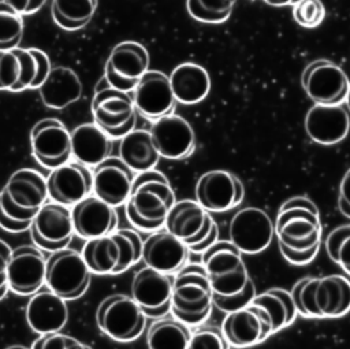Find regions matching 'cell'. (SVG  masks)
I'll use <instances>...</instances> for the list:
<instances>
[{"label": "cell", "instance_id": "obj_1", "mask_svg": "<svg viewBox=\"0 0 350 349\" xmlns=\"http://www.w3.org/2000/svg\"><path fill=\"white\" fill-rule=\"evenodd\" d=\"M175 204V193L168 178L157 170L137 172L131 193L126 201L129 222L142 231H157Z\"/></svg>", "mask_w": 350, "mask_h": 349}, {"label": "cell", "instance_id": "obj_2", "mask_svg": "<svg viewBox=\"0 0 350 349\" xmlns=\"http://www.w3.org/2000/svg\"><path fill=\"white\" fill-rule=\"evenodd\" d=\"M290 292L304 318L334 319L350 311V279L340 274L301 278Z\"/></svg>", "mask_w": 350, "mask_h": 349}, {"label": "cell", "instance_id": "obj_3", "mask_svg": "<svg viewBox=\"0 0 350 349\" xmlns=\"http://www.w3.org/2000/svg\"><path fill=\"white\" fill-rule=\"evenodd\" d=\"M213 307V289L202 263H186L175 275L171 313L189 326L204 323Z\"/></svg>", "mask_w": 350, "mask_h": 349}, {"label": "cell", "instance_id": "obj_4", "mask_svg": "<svg viewBox=\"0 0 350 349\" xmlns=\"http://www.w3.org/2000/svg\"><path fill=\"white\" fill-rule=\"evenodd\" d=\"M48 197L46 178L33 168H21L1 188L0 208L15 220L31 222Z\"/></svg>", "mask_w": 350, "mask_h": 349}, {"label": "cell", "instance_id": "obj_5", "mask_svg": "<svg viewBox=\"0 0 350 349\" xmlns=\"http://www.w3.org/2000/svg\"><path fill=\"white\" fill-rule=\"evenodd\" d=\"M242 255L230 240H217L202 253L201 263L215 294L232 296L246 287L252 278Z\"/></svg>", "mask_w": 350, "mask_h": 349}, {"label": "cell", "instance_id": "obj_6", "mask_svg": "<svg viewBox=\"0 0 350 349\" xmlns=\"http://www.w3.org/2000/svg\"><path fill=\"white\" fill-rule=\"evenodd\" d=\"M96 322L98 328L118 342L137 339L146 324V315L127 294H109L97 307Z\"/></svg>", "mask_w": 350, "mask_h": 349}, {"label": "cell", "instance_id": "obj_7", "mask_svg": "<svg viewBox=\"0 0 350 349\" xmlns=\"http://www.w3.org/2000/svg\"><path fill=\"white\" fill-rule=\"evenodd\" d=\"M273 223L278 246L294 252H305L321 246L323 226L317 212L301 207L278 209Z\"/></svg>", "mask_w": 350, "mask_h": 349}, {"label": "cell", "instance_id": "obj_8", "mask_svg": "<svg viewBox=\"0 0 350 349\" xmlns=\"http://www.w3.org/2000/svg\"><path fill=\"white\" fill-rule=\"evenodd\" d=\"M90 274L82 253L63 248L46 259L45 285L64 300H75L88 290Z\"/></svg>", "mask_w": 350, "mask_h": 349}, {"label": "cell", "instance_id": "obj_9", "mask_svg": "<svg viewBox=\"0 0 350 349\" xmlns=\"http://www.w3.org/2000/svg\"><path fill=\"white\" fill-rule=\"evenodd\" d=\"M94 122L112 138L120 140L135 127L137 108L129 92L107 85L92 100Z\"/></svg>", "mask_w": 350, "mask_h": 349}, {"label": "cell", "instance_id": "obj_10", "mask_svg": "<svg viewBox=\"0 0 350 349\" xmlns=\"http://www.w3.org/2000/svg\"><path fill=\"white\" fill-rule=\"evenodd\" d=\"M301 86L314 104H343L350 81L336 63L328 59H316L304 67Z\"/></svg>", "mask_w": 350, "mask_h": 349}, {"label": "cell", "instance_id": "obj_11", "mask_svg": "<svg viewBox=\"0 0 350 349\" xmlns=\"http://www.w3.org/2000/svg\"><path fill=\"white\" fill-rule=\"evenodd\" d=\"M228 235L242 253L257 255L271 245L275 237V223L262 208L245 207L232 215Z\"/></svg>", "mask_w": 350, "mask_h": 349}, {"label": "cell", "instance_id": "obj_12", "mask_svg": "<svg viewBox=\"0 0 350 349\" xmlns=\"http://www.w3.org/2000/svg\"><path fill=\"white\" fill-rule=\"evenodd\" d=\"M148 49L137 41H122L109 52L104 67V78L107 85L131 92L148 71Z\"/></svg>", "mask_w": 350, "mask_h": 349}, {"label": "cell", "instance_id": "obj_13", "mask_svg": "<svg viewBox=\"0 0 350 349\" xmlns=\"http://www.w3.org/2000/svg\"><path fill=\"white\" fill-rule=\"evenodd\" d=\"M29 230L33 242L42 250L67 248L75 233L71 209L57 201H46L33 218Z\"/></svg>", "mask_w": 350, "mask_h": 349}, {"label": "cell", "instance_id": "obj_14", "mask_svg": "<svg viewBox=\"0 0 350 349\" xmlns=\"http://www.w3.org/2000/svg\"><path fill=\"white\" fill-rule=\"evenodd\" d=\"M174 275L146 266L133 276L131 296L146 318L160 319L171 312Z\"/></svg>", "mask_w": 350, "mask_h": 349}, {"label": "cell", "instance_id": "obj_15", "mask_svg": "<svg viewBox=\"0 0 350 349\" xmlns=\"http://www.w3.org/2000/svg\"><path fill=\"white\" fill-rule=\"evenodd\" d=\"M221 330L230 348H249L272 335V323L264 308L250 302L237 311L227 312L221 322Z\"/></svg>", "mask_w": 350, "mask_h": 349}, {"label": "cell", "instance_id": "obj_16", "mask_svg": "<svg viewBox=\"0 0 350 349\" xmlns=\"http://www.w3.org/2000/svg\"><path fill=\"white\" fill-rule=\"evenodd\" d=\"M30 144L34 159L46 168H55L72 156L71 131L56 118L38 120L30 131Z\"/></svg>", "mask_w": 350, "mask_h": 349}, {"label": "cell", "instance_id": "obj_17", "mask_svg": "<svg viewBox=\"0 0 350 349\" xmlns=\"http://www.w3.org/2000/svg\"><path fill=\"white\" fill-rule=\"evenodd\" d=\"M196 200L209 212H226L238 207L245 197L243 182L226 170L204 172L196 183Z\"/></svg>", "mask_w": 350, "mask_h": 349}, {"label": "cell", "instance_id": "obj_18", "mask_svg": "<svg viewBox=\"0 0 350 349\" xmlns=\"http://www.w3.org/2000/svg\"><path fill=\"white\" fill-rule=\"evenodd\" d=\"M306 135L320 145H336L350 131V114L343 104H313L305 114Z\"/></svg>", "mask_w": 350, "mask_h": 349}, {"label": "cell", "instance_id": "obj_19", "mask_svg": "<svg viewBox=\"0 0 350 349\" xmlns=\"http://www.w3.org/2000/svg\"><path fill=\"white\" fill-rule=\"evenodd\" d=\"M49 198L72 207L93 192V172L89 166L75 160L52 168L46 177Z\"/></svg>", "mask_w": 350, "mask_h": 349}, {"label": "cell", "instance_id": "obj_20", "mask_svg": "<svg viewBox=\"0 0 350 349\" xmlns=\"http://www.w3.org/2000/svg\"><path fill=\"white\" fill-rule=\"evenodd\" d=\"M46 259L37 246L22 245L12 249L7 267L10 289L19 296H31L45 285Z\"/></svg>", "mask_w": 350, "mask_h": 349}, {"label": "cell", "instance_id": "obj_21", "mask_svg": "<svg viewBox=\"0 0 350 349\" xmlns=\"http://www.w3.org/2000/svg\"><path fill=\"white\" fill-rule=\"evenodd\" d=\"M149 130L160 156L165 159L182 160L196 149L194 129L180 115H164L156 119Z\"/></svg>", "mask_w": 350, "mask_h": 349}, {"label": "cell", "instance_id": "obj_22", "mask_svg": "<svg viewBox=\"0 0 350 349\" xmlns=\"http://www.w3.org/2000/svg\"><path fill=\"white\" fill-rule=\"evenodd\" d=\"M133 100L137 111L150 120L172 114L175 94L170 77L157 70H148L133 90Z\"/></svg>", "mask_w": 350, "mask_h": 349}, {"label": "cell", "instance_id": "obj_23", "mask_svg": "<svg viewBox=\"0 0 350 349\" xmlns=\"http://www.w3.org/2000/svg\"><path fill=\"white\" fill-rule=\"evenodd\" d=\"M213 220L197 200L175 201L165 218V229L182 240L187 246L201 242L212 230Z\"/></svg>", "mask_w": 350, "mask_h": 349}, {"label": "cell", "instance_id": "obj_24", "mask_svg": "<svg viewBox=\"0 0 350 349\" xmlns=\"http://www.w3.org/2000/svg\"><path fill=\"white\" fill-rule=\"evenodd\" d=\"M134 178V171L120 157L109 156L94 167L93 193L116 208L127 201Z\"/></svg>", "mask_w": 350, "mask_h": 349}, {"label": "cell", "instance_id": "obj_25", "mask_svg": "<svg viewBox=\"0 0 350 349\" xmlns=\"http://www.w3.org/2000/svg\"><path fill=\"white\" fill-rule=\"evenodd\" d=\"M71 216L75 233L85 240L101 237L116 230L118 214L115 207L96 194H89L72 205Z\"/></svg>", "mask_w": 350, "mask_h": 349}, {"label": "cell", "instance_id": "obj_26", "mask_svg": "<svg viewBox=\"0 0 350 349\" xmlns=\"http://www.w3.org/2000/svg\"><path fill=\"white\" fill-rule=\"evenodd\" d=\"M189 253V246L167 229L153 231L144 240V263L161 272L176 274L187 263Z\"/></svg>", "mask_w": 350, "mask_h": 349}, {"label": "cell", "instance_id": "obj_27", "mask_svg": "<svg viewBox=\"0 0 350 349\" xmlns=\"http://www.w3.org/2000/svg\"><path fill=\"white\" fill-rule=\"evenodd\" d=\"M25 313L27 324L38 334L60 331L68 320L66 300L49 287L40 289L30 296Z\"/></svg>", "mask_w": 350, "mask_h": 349}, {"label": "cell", "instance_id": "obj_28", "mask_svg": "<svg viewBox=\"0 0 350 349\" xmlns=\"http://www.w3.org/2000/svg\"><path fill=\"white\" fill-rule=\"evenodd\" d=\"M71 149L75 160L96 167L109 157L112 138L96 122L82 123L71 131Z\"/></svg>", "mask_w": 350, "mask_h": 349}, {"label": "cell", "instance_id": "obj_29", "mask_svg": "<svg viewBox=\"0 0 350 349\" xmlns=\"http://www.w3.org/2000/svg\"><path fill=\"white\" fill-rule=\"evenodd\" d=\"M170 82L176 101L182 104H197L202 101L211 90V77L208 71L193 62L178 64L170 74Z\"/></svg>", "mask_w": 350, "mask_h": 349}, {"label": "cell", "instance_id": "obj_30", "mask_svg": "<svg viewBox=\"0 0 350 349\" xmlns=\"http://www.w3.org/2000/svg\"><path fill=\"white\" fill-rule=\"evenodd\" d=\"M38 90L46 107L63 109L81 97L82 82L71 68L59 66L51 70Z\"/></svg>", "mask_w": 350, "mask_h": 349}, {"label": "cell", "instance_id": "obj_31", "mask_svg": "<svg viewBox=\"0 0 350 349\" xmlns=\"http://www.w3.org/2000/svg\"><path fill=\"white\" fill-rule=\"evenodd\" d=\"M119 157L134 171L141 172L159 163L160 153L153 142L150 130L133 129L120 138Z\"/></svg>", "mask_w": 350, "mask_h": 349}, {"label": "cell", "instance_id": "obj_32", "mask_svg": "<svg viewBox=\"0 0 350 349\" xmlns=\"http://www.w3.org/2000/svg\"><path fill=\"white\" fill-rule=\"evenodd\" d=\"M81 253L92 274H115L120 263V248L112 233L86 240Z\"/></svg>", "mask_w": 350, "mask_h": 349}, {"label": "cell", "instance_id": "obj_33", "mask_svg": "<svg viewBox=\"0 0 350 349\" xmlns=\"http://www.w3.org/2000/svg\"><path fill=\"white\" fill-rule=\"evenodd\" d=\"M252 302L260 305L268 313L272 323V334L291 326L298 316L291 292L283 287H271L258 293Z\"/></svg>", "mask_w": 350, "mask_h": 349}, {"label": "cell", "instance_id": "obj_34", "mask_svg": "<svg viewBox=\"0 0 350 349\" xmlns=\"http://www.w3.org/2000/svg\"><path fill=\"white\" fill-rule=\"evenodd\" d=\"M97 5L98 0H52L51 14L59 27L75 31L92 21Z\"/></svg>", "mask_w": 350, "mask_h": 349}, {"label": "cell", "instance_id": "obj_35", "mask_svg": "<svg viewBox=\"0 0 350 349\" xmlns=\"http://www.w3.org/2000/svg\"><path fill=\"white\" fill-rule=\"evenodd\" d=\"M191 331L189 324L174 318H160L148 330L146 344L152 349L189 348Z\"/></svg>", "mask_w": 350, "mask_h": 349}, {"label": "cell", "instance_id": "obj_36", "mask_svg": "<svg viewBox=\"0 0 350 349\" xmlns=\"http://www.w3.org/2000/svg\"><path fill=\"white\" fill-rule=\"evenodd\" d=\"M21 59V78L14 92L25 89H38L51 73V60L48 55L38 48H15Z\"/></svg>", "mask_w": 350, "mask_h": 349}, {"label": "cell", "instance_id": "obj_37", "mask_svg": "<svg viewBox=\"0 0 350 349\" xmlns=\"http://www.w3.org/2000/svg\"><path fill=\"white\" fill-rule=\"evenodd\" d=\"M237 0H186L189 15L204 23L226 22L235 5Z\"/></svg>", "mask_w": 350, "mask_h": 349}, {"label": "cell", "instance_id": "obj_38", "mask_svg": "<svg viewBox=\"0 0 350 349\" xmlns=\"http://www.w3.org/2000/svg\"><path fill=\"white\" fill-rule=\"evenodd\" d=\"M324 248L329 260L350 275V224L334 227L325 235Z\"/></svg>", "mask_w": 350, "mask_h": 349}, {"label": "cell", "instance_id": "obj_39", "mask_svg": "<svg viewBox=\"0 0 350 349\" xmlns=\"http://www.w3.org/2000/svg\"><path fill=\"white\" fill-rule=\"evenodd\" d=\"M23 15L7 3H0V51L14 49L23 36Z\"/></svg>", "mask_w": 350, "mask_h": 349}, {"label": "cell", "instance_id": "obj_40", "mask_svg": "<svg viewBox=\"0 0 350 349\" xmlns=\"http://www.w3.org/2000/svg\"><path fill=\"white\" fill-rule=\"evenodd\" d=\"M112 234L115 235L120 248V263L115 272V275H118L127 271L131 266L142 259L144 241L141 235L133 229L113 230Z\"/></svg>", "mask_w": 350, "mask_h": 349}, {"label": "cell", "instance_id": "obj_41", "mask_svg": "<svg viewBox=\"0 0 350 349\" xmlns=\"http://www.w3.org/2000/svg\"><path fill=\"white\" fill-rule=\"evenodd\" d=\"M190 349H227L230 348L221 327L211 324H198L191 333Z\"/></svg>", "mask_w": 350, "mask_h": 349}, {"label": "cell", "instance_id": "obj_42", "mask_svg": "<svg viewBox=\"0 0 350 349\" xmlns=\"http://www.w3.org/2000/svg\"><path fill=\"white\" fill-rule=\"evenodd\" d=\"M294 21L306 29L321 25L325 18V7L321 0H299L293 5Z\"/></svg>", "mask_w": 350, "mask_h": 349}, {"label": "cell", "instance_id": "obj_43", "mask_svg": "<svg viewBox=\"0 0 350 349\" xmlns=\"http://www.w3.org/2000/svg\"><path fill=\"white\" fill-rule=\"evenodd\" d=\"M21 78V59L14 49L0 51V90H11Z\"/></svg>", "mask_w": 350, "mask_h": 349}, {"label": "cell", "instance_id": "obj_44", "mask_svg": "<svg viewBox=\"0 0 350 349\" xmlns=\"http://www.w3.org/2000/svg\"><path fill=\"white\" fill-rule=\"evenodd\" d=\"M257 292H256V285L253 282V279H250L246 285V287L237 293V294H232V296H220V294H215L213 293V305L216 308H219L220 311L223 312H232V311H237L242 307H246L249 305L253 298L256 297Z\"/></svg>", "mask_w": 350, "mask_h": 349}, {"label": "cell", "instance_id": "obj_45", "mask_svg": "<svg viewBox=\"0 0 350 349\" xmlns=\"http://www.w3.org/2000/svg\"><path fill=\"white\" fill-rule=\"evenodd\" d=\"M33 348L38 349H82L89 348L83 342L78 341L74 337L63 334L60 331L44 333L33 344Z\"/></svg>", "mask_w": 350, "mask_h": 349}, {"label": "cell", "instance_id": "obj_46", "mask_svg": "<svg viewBox=\"0 0 350 349\" xmlns=\"http://www.w3.org/2000/svg\"><path fill=\"white\" fill-rule=\"evenodd\" d=\"M12 249L10 245L0 238V300H3L10 290L8 276H7V267L11 259Z\"/></svg>", "mask_w": 350, "mask_h": 349}, {"label": "cell", "instance_id": "obj_47", "mask_svg": "<svg viewBox=\"0 0 350 349\" xmlns=\"http://www.w3.org/2000/svg\"><path fill=\"white\" fill-rule=\"evenodd\" d=\"M338 209L350 219V167L343 174L338 188Z\"/></svg>", "mask_w": 350, "mask_h": 349}, {"label": "cell", "instance_id": "obj_48", "mask_svg": "<svg viewBox=\"0 0 350 349\" xmlns=\"http://www.w3.org/2000/svg\"><path fill=\"white\" fill-rule=\"evenodd\" d=\"M278 248H279V252L283 256V259L287 263L294 264V266H305V264L312 263L320 250V248H316V249H310V250H305V252H294V250H290V249H286L282 246H278Z\"/></svg>", "mask_w": 350, "mask_h": 349}, {"label": "cell", "instance_id": "obj_49", "mask_svg": "<svg viewBox=\"0 0 350 349\" xmlns=\"http://www.w3.org/2000/svg\"><path fill=\"white\" fill-rule=\"evenodd\" d=\"M45 3L46 0H8L7 4H10L19 14L29 15L40 11L45 5Z\"/></svg>", "mask_w": 350, "mask_h": 349}, {"label": "cell", "instance_id": "obj_50", "mask_svg": "<svg viewBox=\"0 0 350 349\" xmlns=\"http://www.w3.org/2000/svg\"><path fill=\"white\" fill-rule=\"evenodd\" d=\"M293 207H301V208H308L313 212H319V208L316 205V203L313 200H310L308 196H293L290 198H287L286 201H283L279 207V209H287V208H293Z\"/></svg>", "mask_w": 350, "mask_h": 349}, {"label": "cell", "instance_id": "obj_51", "mask_svg": "<svg viewBox=\"0 0 350 349\" xmlns=\"http://www.w3.org/2000/svg\"><path fill=\"white\" fill-rule=\"evenodd\" d=\"M0 226L10 231V233H22L25 230H29L30 226H31V222H19V220H15L12 218H10L8 215H5L3 212V209L0 208Z\"/></svg>", "mask_w": 350, "mask_h": 349}, {"label": "cell", "instance_id": "obj_52", "mask_svg": "<svg viewBox=\"0 0 350 349\" xmlns=\"http://www.w3.org/2000/svg\"><path fill=\"white\" fill-rule=\"evenodd\" d=\"M217 240H219V227H217V223H215L213 227H212V230H211V233H209L201 242L194 244V245H190L189 249H190V252H193V253H201V255H202V253H204L209 246H212Z\"/></svg>", "mask_w": 350, "mask_h": 349}, {"label": "cell", "instance_id": "obj_53", "mask_svg": "<svg viewBox=\"0 0 350 349\" xmlns=\"http://www.w3.org/2000/svg\"><path fill=\"white\" fill-rule=\"evenodd\" d=\"M267 4L273 5V7H284V5H294L299 0H264Z\"/></svg>", "mask_w": 350, "mask_h": 349}, {"label": "cell", "instance_id": "obj_54", "mask_svg": "<svg viewBox=\"0 0 350 349\" xmlns=\"http://www.w3.org/2000/svg\"><path fill=\"white\" fill-rule=\"evenodd\" d=\"M345 104H346V108L350 114V88H349V92H347V96H346V100H345Z\"/></svg>", "mask_w": 350, "mask_h": 349}, {"label": "cell", "instance_id": "obj_55", "mask_svg": "<svg viewBox=\"0 0 350 349\" xmlns=\"http://www.w3.org/2000/svg\"><path fill=\"white\" fill-rule=\"evenodd\" d=\"M0 3H8V0H0Z\"/></svg>", "mask_w": 350, "mask_h": 349}]
</instances>
